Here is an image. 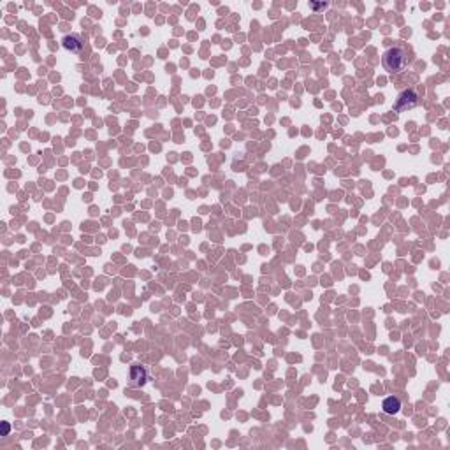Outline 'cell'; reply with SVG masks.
<instances>
[{"instance_id":"6","label":"cell","mask_w":450,"mask_h":450,"mask_svg":"<svg viewBox=\"0 0 450 450\" xmlns=\"http://www.w3.org/2000/svg\"><path fill=\"white\" fill-rule=\"evenodd\" d=\"M310 6L313 7V9H324V7H327V4H313L311 2Z\"/></svg>"},{"instance_id":"5","label":"cell","mask_w":450,"mask_h":450,"mask_svg":"<svg viewBox=\"0 0 450 450\" xmlns=\"http://www.w3.org/2000/svg\"><path fill=\"white\" fill-rule=\"evenodd\" d=\"M382 408H383V413L396 415L401 410V401H399V398H396V396H391V398H387L382 403Z\"/></svg>"},{"instance_id":"1","label":"cell","mask_w":450,"mask_h":450,"mask_svg":"<svg viewBox=\"0 0 450 450\" xmlns=\"http://www.w3.org/2000/svg\"><path fill=\"white\" fill-rule=\"evenodd\" d=\"M383 69L389 72H403L408 66V49L405 46H394L383 53Z\"/></svg>"},{"instance_id":"2","label":"cell","mask_w":450,"mask_h":450,"mask_svg":"<svg viewBox=\"0 0 450 450\" xmlns=\"http://www.w3.org/2000/svg\"><path fill=\"white\" fill-rule=\"evenodd\" d=\"M419 104H421V95H419V91L415 88H408L405 91H401V95H399L398 101L394 102L392 109H394L396 113H403V111H408V109L417 108Z\"/></svg>"},{"instance_id":"4","label":"cell","mask_w":450,"mask_h":450,"mask_svg":"<svg viewBox=\"0 0 450 450\" xmlns=\"http://www.w3.org/2000/svg\"><path fill=\"white\" fill-rule=\"evenodd\" d=\"M148 380V371L143 368V366L136 364L131 368V383L134 385V387H141V385H144Z\"/></svg>"},{"instance_id":"3","label":"cell","mask_w":450,"mask_h":450,"mask_svg":"<svg viewBox=\"0 0 450 450\" xmlns=\"http://www.w3.org/2000/svg\"><path fill=\"white\" fill-rule=\"evenodd\" d=\"M62 44H63V48H66L67 51H72V53H79L83 48H85V43H83L81 36H78V34L66 36L62 39Z\"/></svg>"}]
</instances>
